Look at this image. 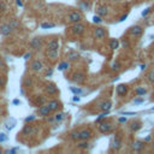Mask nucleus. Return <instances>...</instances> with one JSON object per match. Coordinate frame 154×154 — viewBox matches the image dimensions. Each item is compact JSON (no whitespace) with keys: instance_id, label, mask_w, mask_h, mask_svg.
<instances>
[{"instance_id":"59","label":"nucleus","mask_w":154,"mask_h":154,"mask_svg":"<svg viewBox=\"0 0 154 154\" xmlns=\"http://www.w3.org/2000/svg\"><path fill=\"white\" fill-rule=\"evenodd\" d=\"M152 110H153V111H154V107H153V109H152Z\"/></svg>"},{"instance_id":"27","label":"nucleus","mask_w":154,"mask_h":154,"mask_svg":"<svg viewBox=\"0 0 154 154\" xmlns=\"http://www.w3.org/2000/svg\"><path fill=\"white\" fill-rule=\"evenodd\" d=\"M70 66V63L69 62H62L59 65H58V70L59 71H64V70H66Z\"/></svg>"},{"instance_id":"15","label":"nucleus","mask_w":154,"mask_h":154,"mask_svg":"<svg viewBox=\"0 0 154 154\" xmlns=\"http://www.w3.org/2000/svg\"><path fill=\"white\" fill-rule=\"evenodd\" d=\"M145 145H146L145 141H134L131 143V148L135 152H141L145 148Z\"/></svg>"},{"instance_id":"45","label":"nucleus","mask_w":154,"mask_h":154,"mask_svg":"<svg viewBox=\"0 0 154 154\" xmlns=\"http://www.w3.org/2000/svg\"><path fill=\"white\" fill-rule=\"evenodd\" d=\"M126 18H128V13H125V15H123L122 17H120V18H119V22H124Z\"/></svg>"},{"instance_id":"44","label":"nucleus","mask_w":154,"mask_h":154,"mask_svg":"<svg viewBox=\"0 0 154 154\" xmlns=\"http://www.w3.org/2000/svg\"><path fill=\"white\" fill-rule=\"evenodd\" d=\"M31 56H33V54H31V52L25 53V54H24V59H25V60H28V59H30V58H31Z\"/></svg>"},{"instance_id":"21","label":"nucleus","mask_w":154,"mask_h":154,"mask_svg":"<svg viewBox=\"0 0 154 154\" xmlns=\"http://www.w3.org/2000/svg\"><path fill=\"white\" fill-rule=\"evenodd\" d=\"M107 13H109V7H107V6H105V5L99 6V7L96 9V15H99L100 17H105Z\"/></svg>"},{"instance_id":"22","label":"nucleus","mask_w":154,"mask_h":154,"mask_svg":"<svg viewBox=\"0 0 154 154\" xmlns=\"http://www.w3.org/2000/svg\"><path fill=\"white\" fill-rule=\"evenodd\" d=\"M58 56H59V51H48L47 50V57L52 60V62H56L58 59Z\"/></svg>"},{"instance_id":"34","label":"nucleus","mask_w":154,"mask_h":154,"mask_svg":"<svg viewBox=\"0 0 154 154\" xmlns=\"http://www.w3.org/2000/svg\"><path fill=\"white\" fill-rule=\"evenodd\" d=\"M9 24L11 25V28H12L13 30H16V29L18 28V25H19L18 21H16V19H12V21H10V23H9Z\"/></svg>"},{"instance_id":"28","label":"nucleus","mask_w":154,"mask_h":154,"mask_svg":"<svg viewBox=\"0 0 154 154\" xmlns=\"http://www.w3.org/2000/svg\"><path fill=\"white\" fill-rule=\"evenodd\" d=\"M120 68H122V64H120L119 62H113L112 65H111V70L112 71H119Z\"/></svg>"},{"instance_id":"29","label":"nucleus","mask_w":154,"mask_h":154,"mask_svg":"<svg viewBox=\"0 0 154 154\" xmlns=\"http://www.w3.org/2000/svg\"><path fill=\"white\" fill-rule=\"evenodd\" d=\"M135 93H136V95H138V96H142V95L147 94V89L142 88V87H137V88H136V90H135Z\"/></svg>"},{"instance_id":"49","label":"nucleus","mask_w":154,"mask_h":154,"mask_svg":"<svg viewBox=\"0 0 154 154\" xmlns=\"http://www.w3.org/2000/svg\"><path fill=\"white\" fill-rule=\"evenodd\" d=\"M16 4L19 6V7H23V3H22V0H16Z\"/></svg>"},{"instance_id":"25","label":"nucleus","mask_w":154,"mask_h":154,"mask_svg":"<svg viewBox=\"0 0 154 154\" xmlns=\"http://www.w3.org/2000/svg\"><path fill=\"white\" fill-rule=\"evenodd\" d=\"M78 7H79V10H82V11H88L89 10V4L87 1H79L78 3Z\"/></svg>"},{"instance_id":"43","label":"nucleus","mask_w":154,"mask_h":154,"mask_svg":"<svg viewBox=\"0 0 154 154\" xmlns=\"http://www.w3.org/2000/svg\"><path fill=\"white\" fill-rule=\"evenodd\" d=\"M151 10H152L151 7H147V9H146V10L142 12V17H146V16H147V15H148V13L151 12Z\"/></svg>"},{"instance_id":"20","label":"nucleus","mask_w":154,"mask_h":154,"mask_svg":"<svg viewBox=\"0 0 154 154\" xmlns=\"http://www.w3.org/2000/svg\"><path fill=\"white\" fill-rule=\"evenodd\" d=\"M142 128V123L140 122V120H134V122H131L130 123V130L131 131H138L140 129Z\"/></svg>"},{"instance_id":"47","label":"nucleus","mask_w":154,"mask_h":154,"mask_svg":"<svg viewBox=\"0 0 154 154\" xmlns=\"http://www.w3.org/2000/svg\"><path fill=\"white\" fill-rule=\"evenodd\" d=\"M72 100H73V101H75V102H78V101H79V100H81V98H79L78 95H75V96H73V98H72Z\"/></svg>"},{"instance_id":"48","label":"nucleus","mask_w":154,"mask_h":154,"mask_svg":"<svg viewBox=\"0 0 154 154\" xmlns=\"http://www.w3.org/2000/svg\"><path fill=\"white\" fill-rule=\"evenodd\" d=\"M118 122H119V123H125V122H126V118H125V117H120V118L118 119Z\"/></svg>"},{"instance_id":"56","label":"nucleus","mask_w":154,"mask_h":154,"mask_svg":"<svg viewBox=\"0 0 154 154\" xmlns=\"http://www.w3.org/2000/svg\"><path fill=\"white\" fill-rule=\"evenodd\" d=\"M145 69H146V65L142 64V65H141V70H145Z\"/></svg>"},{"instance_id":"60","label":"nucleus","mask_w":154,"mask_h":154,"mask_svg":"<svg viewBox=\"0 0 154 154\" xmlns=\"http://www.w3.org/2000/svg\"><path fill=\"white\" fill-rule=\"evenodd\" d=\"M153 145H154V143H153ZM153 147H154V146H153Z\"/></svg>"},{"instance_id":"37","label":"nucleus","mask_w":154,"mask_h":154,"mask_svg":"<svg viewBox=\"0 0 154 154\" xmlns=\"http://www.w3.org/2000/svg\"><path fill=\"white\" fill-rule=\"evenodd\" d=\"M102 17H100L99 15L98 16H94L93 17V22H94L95 24H100V23H102V19H101Z\"/></svg>"},{"instance_id":"52","label":"nucleus","mask_w":154,"mask_h":154,"mask_svg":"<svg viewBox=\"0 0 154 154\" xmlns=\"http://www.w3.org/2000/svg\"><path fill=\"white\" fill-rule=\"evenodd\" d=\"M145 142H152V137H151V136H147V137L145 138Z\"/></svg>"},{"instance_id":"42","label":"nucleus","mask_w":154,"mask_h":154,"mask_svg":"<svg viewBox=\"0 0 154 154\" xmlns=\"http://www.w3.org/2000/svg\"><path fill=\"white\" fill-rule=\"evenodd\" d=\"M43 104H45V96L39 98V99H37V105L41 106V105H43Z\"/></svg>"},{"instance_id":"30","label":"nucleus","mask_w":154,"mask_h":154,"mask_svg":"<svg viewBox=\"0 0 154 154\" xmlns=\"http://www.w3.org/2000/svg\"><path fill=\"white\" fill-rule=\"evenodd\" d=\"M70 90H71L75 95H81L82 93H83V90H82L81 88H78V87H70Z\"/></svg>"},{"instance_id":"51","label":"nucleus","mask_w":154,"mask_h":154,"mask_svg":"<svg viewBox=\"0 0 154 154\" xmlns=\"http://www.w3.org/2000/svg\"><path fill=\"white\" fill-rule=\"evenodd\" d=\"M52 75H53V70H52V69H50V70L47 71V77H51Z\"/></svg>"},{"instance_id":"26","label":"nucleus","mask_w":154,"mask_h":154,"mask_svg":"<svg viewBox=\"0 0 154 154\" xmlns=\"http://www.w3.org/2000/svg\"><path fill=\"white\" fill-rule=\"evenodd\" d=\"M70 138L72 141H79V130H75L70 134Z\"/></svg>"},{"instance_id":"12","label":"nucleus","mask_w":154,"mask_h":154,"mask_svg":"<svg viewBox=\"0 0 154 154\" xmlns=\"http://www.w3.org/2000/svg\"><path fill=\"white\" fill-rule=\"evenodd\" d=\"M72 81L77 83V84H82L84 81H85V77L82 72H76V73H73L72 75Z\"/></svg>"},{"instance_id":"10","label":"nucleus","mask_w":154,"mask_h":154,"mask_svg":"<svg viewBox=\"0 0 154 154\" xmlns=\"http://www.w3.org/2000/svg\"><path fill=\"white\" fill-rule=\"evenodd\" d=\"M93 136V132L89 129H83V130H79V140H84V141H88L90 140Z\"/></svg>"},{"instance_id":"18","label":"nucleus","mask_w":154,"mask_h":154,"mask_svg":"<svg viewBox=\"0 0 154 154\" xmlns=\"http://www.w3.org/2000/svg\"><path fill=\"white\" fill-rule=\"evenodd\" d=\"M47 105L52 111H57V110L60 109V106H62V104H60L58 100H50V101L47 102Z\"/></svg>"},{"instance_id":"1","label":"nucleus","mask_w":154,"mask_h":154,"mask_svg":"<svg viewBox=\"0 0 154 154\" xmlns=\"http://www.w3.org/2000/svg\"><path fill=\"white\" fill-rule=\"evenodd\" d=\"M70 31H71V34L79 36V35H82L83 33L85 31V25H84L83 23H81V22H77V23H72L71 28H70Z\"/></svg>"},{"instance_id":"58","label":"nucleus","mask_w":154,"mask_h":154,"mask_svg":"<svg viewBox=\"0 0 154 154\" xmlns=\"http://www.w3.org/2000/svg\"><path fill=\"white\" fill-rule=\"evenodd\" d=\"M1 153H3V149H1V148H0V154H1Z\"/></svg>"},{"instance_id":"16","label":"nucleus","mask_w":154,"mask_h":154,"mask_svg":"<svg viewBox=\"0 0 154 154\" xmlns=\"http://www.w3.org/2000/svg\"><path fill=\"white\" fill-rule=\"evenodd\" d=\"M30 69L35 72H39L43 69V64H42V62H40V60H34V62L30 64Z\"/></svg>"},{"instance_id":"46","label":"nucleus","mask_w":154,"mask_h":154,"mask_svg":"<svg viewBox=\"0 0 154 154\" xmlns=\"http://www.w3.org/2000/svg\"><path fill=\"white\" fill-rule=\"evenodd\" d=\"M143 101H145L143 99H135V100H134V102H135V104H142Z\"/></svg>"},{"instance_id":"36","label":"nucleus","mask_w":154,"mask_h":154,"mask_svg":"<svg viewBox=\"0 0 154 154\" xmlns=\"http://www.w3.org/2000/svg\"><path fill=\"white\" fill-rule=\"evenodd\" d=\"M147 81L151 83H154V71H151L148 75H147Z\"/></svg>"},{"instance_id":"2","label":"nucleus","mask_w":154,"mask_h":154,"mask_svg":"<svg viewBox=\"0 0 154 154\" xmlns=\"http://www.w3.org/2000/svg\"><path fill=\"white\" fill-rule=\"evenodd\" d=\"M98 129H99L100 132H102V134L111 132L112 129H113V124L111 122H106V120H104V122H99Z\"/></svg>"},{"instance_id":"41","label":"nucleus","mask_w":154,"mask_h":154,"mask_svg":"<svg viewBox=\"0 0 154 154\" xmlns=\"http://www.w3.org/2000/svg\"><path fill=\"white\" fill-rule=\"evenodd\" d=\"M35 116H30V117H26L25 118V123H30V122H33V120H35Z\"/></svg>"},{"instance_id":"35","label":"nucleus","mask_w":154,"mask_h":154,"mask_svg":"<svg viewBox=\"0 0 154 154\" xmlns=\"http://www.w3.org/2000/svg\"><path fill=\"white\" fill-rule=\"evenodd\" d=\"M64 117H65L64 113H63V112H59V113H57V115L54 116V119L57 120V122H60V120L64 119Z\"/></svg>"},{"instance_id":"24","label":"nucleus","mask_w":154,"mask_h":154,"mask_svg":"<svg viewBox=\"0 0 154 154\" xmlns=\"http://www.w3.org/2000/svg\"><path fill=\"white\" fill-rule=\"evenodd\" d=\"M119 41L117 39H111V41H110V48L111 50H117L119 47Z\"/></svg>"},{"instance_id":"54","label":"nucleus","mask_w":154,"mask_h":154,"mask_svg":"<svg viewBox=\"0 0 154 154\" xmlns=\"http://www.w3.org/2000/svg\"><path fill=\"white\" fill-rule=\"evenodd\" d=\"M1 68H4V62H3L1 57H0V69H1Z\"/></svg>"},{"instance_id":"38","label":"nucleus","mask_w":154,"mask_h":154,"mask_svg":"<svg viewBox=\"0 0 154 154\" xmlns=\"http://www.w3.org/2000/svg\"><path fill=\"white\" fill-rule=\"evenodd\" d=\"M6 10H7V5H6L5 3H0V11L4 12Z\"/></svg>"},{"instance_id":"7","label":"nucleus","mask_w":154,"mask_h":154,"mask_svg":"<svg viewBox=\"0 0 154 154\" xmlns=\"http://www.w3.org/2000/svg\"><path fill=\"white\" fill-rule=\"evenodd\" d=\"M37 128H35V126H33V125H24V128H23V130H22V134L23 135H35V134L37 132Z\"/></svg>"},{"instance_id":"50","label":"nucleus","mask_w":154,"mask_h":154,"mask_svg":"<svg viewBox=\"0 0 154 154\" xmlns=\"http://www.w3.org/2000/svg\"><path fill=\"white\" fill-rule=\"evenodd\" d=\"M12 104H13V105H19V104H21V101H19L18 99H15V100L12 101Z\"/></svg>"},{"instance_id":"32","label":"nucleus","mask_w":154,"mask_h":154,"mask_svg":"<svg viewBox=\"0 0 154 154\" xmlns=\"http://www.w3.org/2000/svg\"><path fill=\"white\" fill-rule=\"evenodd\" d=\"M54 26H56L54 23H42L41 29H51V28H54Z\"/></svg>"},{"instance_id":"19","label":"nucleus","mask_w":154,"mask_h":154,"mask_svg":"<svg viewBox=\"0 0 154 154\" xmlns=\"http://www.w3.org/2000/svg\"><path fill=\"white\" fill-rule=\"evenodd\" d=\"M46 92H47L50 95H54V94H57V93H58V88H57L56 84L48 83L47 85H46Z\"/></svg>"},{"instance_id":"39","label":"nucleus","mask_w":154,"mask_h":154,"mask_svg":"<svg viewBox=\"0 0 154 154\" xmlns=\"http://www.w3.org/2000/svg\"><path fill=\"white\" fill-rule=\"evenodd\" d=\"M122 46H123L124 48H128L129 46H130V42L128 41V40H123V41H122Z\"/></svg>"},{"instance_id":"33","label":"nucleus","mask_w":154,"mask_h":154,"mask_svg":"<svg viewBox=\"0 0 154 154\" xmlns=\"http://www.w3.org/2000/svg\"><path fill=\"white\" fill-rule=\"evenodd\" d=\"M109 112H110V111H104V112L101 113V115H100V116H99V117L96 118V120H95V122H96V123H99V122H101V120H102L104 118H106V116H107V115H109Z\"/></svg>"},{"instance_id":"8","label":"nucleus","mask_w":154,"mask_h":154,"mask_svg":"<svg viewBox=\"0 0 154 154\" xmlns=\"http://www.w3.org/2000/svg\"><path fill=\"white\" fill-rule=\"evenodd\" d=\"M30 47H31L33 50H35V51H39L40 48L42 47V40L40 39V37L31 39V41H30Z\"/></svg>"},{"instance_id":"5","label":"nucleus","mask_w":154,"mask_h":154,"mask_svg":"<svg viewBox=\"0 0 154 154\" xmlns=\"http://www.w3.org/2000/svg\"><path fill=\"white\" fill-rule=\"evenodd\" d=\"M51 112H52V110L48 107L47 104L41 105V106L39 107V110H37V113H39L40 117H48L51 115Z\"/></svg>"},{"instance_id":"6","label":"nucleus","mask_w":154,"mask_h":154,"mask_svg":"<svg viewBox=\"0 0 154 154\" xmlns=\"http://www.w3.org/2000/svg\"><path fill=\"white\" fill-rule=\"evenodd\" d=\"M60 42L58 39H52L47 42V50L48 51H59Z\"/></svg>"},{"instance_id":"31","label":"nucleus","mask_w":154,"mask_h":154,"mask_svg":"<svg viewBox=\"0 0 154 154\" xmlns=\"http://www.w3.org/2000/svg\"><path fill=\"white\" fill-rule=\"evenodd\" d=\"M78 53L77 52H70L69 54H68V58L70 59V60H76V59H78Z\"/></svg>"},{"instance_id":"3","label":"nucleus","mask_w":154,"mask_h":154,"mask_svg":"<svg viewBox=\"0 0 154 154\" xmlns=\"http://www.w3.org/2000/svg\"><path fill=\"white\" fill-rule=\"evenodd\" d=\"M68 21L70 23H77L82 21V13L79 11H72L68 15Z\"/></svg>"},{"instance_id":"57","label":"nucleus","mask_w":154,"mask_h":154,"mask_svg":"<svg viewBox=\"0 0 154 154\" xmlns=\"http://www.w3.org/2000/svg\"><path fill=\"white\" fill-rule=\"evenodd\" d=\"M111 1H113V3H117V1H119V0H111Z\"/></svg>"},{"instance_id":"4","label":"nucleus","mask_w":154,"mask_h":154,"mask_svg":"<svg viewBox=\"0 0 154 154\" xmlns=\"http://www.w3.org/2000/svg\"><path fill=\"white\" fill-rule=\"evenodd\" d=\"M129 34L134 37H140L143 34V28L140 26V25H134L129 29Z\"/></svg>"},{"instance_id":"53","label":"nucleus","mask_w":154,"mask_h":154,"mask_svg":"<svg viewBox=\"0 0 154 154\" xmlns=\"http://www.w3.org/2000/svg\"><path fill=\"white\" fill-rule=\"evenodd\" d=\"M16 152H17V149H16V148H13V149H11V151H7L6 153H10V154H15Z\"/></svg>"},{"instance_id":"40","label":"nucleus","mask_w":154,"mask_h":154,"mask_svg":"<svg viewBox=\"0 0 154 154\" xmlns=\"http://www.w3.org/2000/svg\"><path fill=\"white\" fill-rule=\"evenodd\" d=\"M6 140H7V136H6L5 134H0V143H1V142H5Z\"/></svg>"},{"instance_id":"11","label":"nucleus","mask_w":154,"mask_h":154,"mask_svg":"<svg viewBox=\"0 0 154 154\" xmlns=\"http://www.w3.org/2000/svg\"><path fill=\"white\" fill-rule=\"evenodd\" d=\"M106 34H107V33H106L105 28H101V26H98V28H95V30H94V36L96 39H99V40L105 39Z\"/></svg>"},{"instance_id":"13","label":"nucleus","mask_w":154,"mask_h":154,"mask_svg":"<svg viewBox=\"0 0 154 154\" xmlns=\"http://www.w3.org/2000/svg\"><path fill=\"white\" fill-rule=\"evenodd\" d=\"M128 90H129V88H128V85H126V84H118L117 88H116V92H117V94L119 96L126 95V94H128Z\"/></svg>"},{"instance_id":"14","label":"nucleus","mask_w":154,"mask_h":154,"mask_svg":"<svg viewBox=\"0 0 154 154\" xmlns=\"http://www.w3.org/2000/svg\"><path fill=\"white\" fill-rule=\"evenodd\" d=\"M111 147L115 151H119L120 149V147H122V140H120L119 136H115L112 138V141H111Z\"/></svg>"},{"instance_id":"23","label":"nucleus","mask_w":154,"mask_h":154,"mask_svg":"<svg viewBox=\"0 0 154 154\" xmlns=\"http://www.w3.org/2000/svg\"><path fill=\"white\" fill-rule=\"evenodd\" d=\"M89 147L88 141H84V140H79V142H77V148L79 149H87Z\"/></svg>"},{"instance_id":"55","label":"nucleus","mask_w":154,"mask_h":154,"mask_svg":"<svg viewBox=\"0 0 154 154\" xmlns=\"http://www.w3.org/2000/svg\"><path fill=\"white\" fill-rule=\"evenodd\" d=\"M54 120H56V119H54V117H51V118H48V122H50V123L54 122Z\"/></svg>"},{"instance_id":"9","label":"nucleus","mask_w":154,"mask_h":154,"mask_svg":"<svg viewBox=\"0 0 154 154\" xmlns=\"http://www.w3.org/2000/svg\"><path fill=\"white\" fill-rule=\"evenodd\" d=\"M12 31H13V29L11 28V25L9 23L3 24L0 26V35H3V36H9Z\"/></svg>"},{"instance_id":"17","label":"nucleus","mask_w":154,"mask_h":154,"mask_svg":"<svg viewBox=\"0 0 154 154\" xmlns=\"http://www.w3.org/2000/svg\"><path fill=\"white\" fill-rule=\"evenodd\" d=\"M99 109L101 110L102 112L104 111H110L112 109V101L111 100H104V101L99 105Z\"/></svg>"}]
</instances>
